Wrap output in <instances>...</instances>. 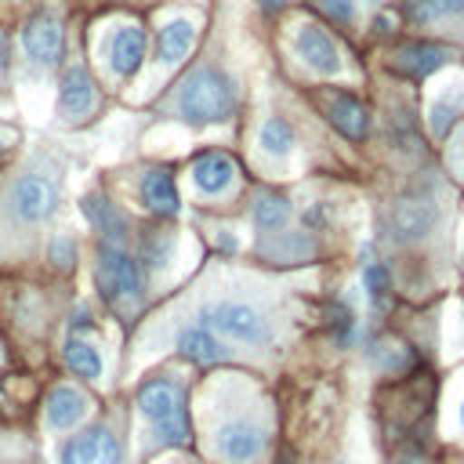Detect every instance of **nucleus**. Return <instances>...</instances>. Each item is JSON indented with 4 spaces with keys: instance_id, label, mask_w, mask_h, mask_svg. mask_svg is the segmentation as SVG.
Returning <instances> with one entry per match:
<instances>
[{
    "instance_id": "f257e3e1",
    "label": "nucleus",
    "mask_w": 464,
    "mask_h": 464,
    "mask_svg": "<svg viewBox=\"0 0 464 464\" xmlns=\"http://www.w3.org/2000/svg\"><path fill=\"white\" fill-rule=\"evenodd\" d=\"M178 116L192 127H207V123H225L236 112V83L214 69V65H199L192 69L181 87H178Z\"/></svg>"
},
{
    "instance_id": "7c9ffc66",
    "label": "nucleus",
    "mask_w": 464,
    "mask_h": 464,
    "mask_svg": "<svg viewBox=\"0 0 464 464\" xmlns=\"http://www.w3.org/2000/svg\"><path fill=\"white\" fill-rule=\"evenodd\" d=\"M257 4H261L265 11H279V7H286L290 0H257Z\"/></svg>"
},
{
    "instance_id": "a211bd4d",
    "label": "nucleus",
    "mask_w": 464,
    "mask_h": 464,
    "mask_svg": "<svg viewBox=\"0 0 464 464\" xmlns=\"http://www.w3.org/2000/svg\"><path fill=\"white\" fill-rule=\"evenodd\" d=\"M446 62H450V51L439 47V44H410V47H402L395 54V65L402 72H410V76H428V72L442 69Z\"/></svg>"
},
{
    "instance_id": "7ed1b4c3",
    "label": "nucleus",
    "mask_w": 464,
    "mask_h": 464,
    "mask_svg": "<svg viewBox=\"0 0 464 464\" xmlns=\"http://www.w3.org/2000/svg\"><path fill=\"white\" fill-rule=\"evenodd\" d=\"M94 276H98V290L109 304H116L120 312H134L145 297V279H141V268L138 261L116 246V243H102L98 246V265H94Z\"/></svg>"
},
{
    "instance_id": "72a5a7b5",
    "label": "nucleus",
    "mask_w": 464,
    "mask_h": 464,
    "mask_svg": "<svg viewBox=\"0 0 464 464\" xmlns=\"http://www.w3.org/2000/svg\"><path fill=\"white\" fill-rule=\"evenodd\" d=\"M370 4H377V0H370Z\"/></svg>"
},
{
    "instance_id": "6ab92c4d",
    "label": "nucleus",
    "mask_w": 464,
    "mask_h": 464,
    "mask_svg": "<svg viewBox=\"0 0 464 464\" xmlns=\"http://www.w3.org/2000/svg\"><path fill=\"white\" fill-rule=\"evenodd\" d=\"M62 355H65V366L72 370V377H80V381H102V352L91 344V341H83V337H69L65 341V348H62Z\"/></svg>"
},
{
    "instance_id": "39448f33",
    "label": "nucleus",
    "mask_w": 464,
    "mask_h": 464,
    "mask_svg": "<svg viewBox=\"0 0 464 464\" xmlns=\"http://www.w3.org/2000/svg\"><path fill=\"white\" fill-rule=\"evenodd\" d=\"M58 207V181L51 174H40V170H29L22 174L11 192H7V210L11 218H18L22 225H40L54 214Z\"/></svg>"
},
{
    "instance_id": "4be33fe9",
    "label": "nucleus",
    "mask_w": 464,
    "mask_h": 464,
    "mask_svg": "<svg viewBox=\"0 0 464 464\" xmlns=\"http://www.w3.org/2000/svg\"><path fill=\"white\" fill-rule=\"evenodd\" d=\"M294 145H297V134H294V127H290L283 116H268V120L261 123V130H257V149H261L265 156L286 160V156L294 152Z\"/></svg>"
},
{
    "instance_id": "cd10ccee",
    "label": "nucleus",
    "mask_w": 464,
    "mask_h": 464,
    "mask_svg": "<svg viewBox=\"0 0 464 464\" xmlns=\"http://www.w3.org/2000/svg\"><path fill=\"white\" fill-rule=\"evenodd\" d=\"M72 254H76L72 239H65V236H62V239H54V261H58V265H69V261H72Z\"/></svg>"
},
{
    "instance_id": "5701e85b",
    "label": "nucleus",
    "mask_w": 464,
    "mask_h": 464,
    "mask_svg": "<svg viewBox=\"0 0 464 464\" xmlns=\"http://www.w3.org/2000/svg\"><path fill=\"white\" fill-rule=\"evenodd\" d=\"M460 109H464V83H453L450 91L435 94V102H431V109H428L431 134H435V138H442V134L450 130V123L460 116Z\"/></svg>"
},
{
    "instance_id": "0eeeda50",
    "label": "nucleus",
    "mask_w": 464,
    "mask_h": 464,
    "mask_svg": "<svg viewBox=\"0 0 464 464\" xmlns=\"http://www.w3.org/2000/svg\"><path fill=\"white\" fill-rule=\"evenodd\" d=\"M294 51H297V58H301L312 72H319V76H341V69H344L341 47H337L334 36H330L326 29H319L315 22H301V25L294 29Z\"/></svg>"
},
{
    "instance_id": "a878e982",
    "label": "nucleus",
    "mask_w": 464,
    "mask_h": 464,
    "mask_svg": "<svg viewBox=\"0 0 464 464\" xmlns=\"http://www.w3.org/2000/svg\"><path fill=\"white\" fill-rule=\"evenodd\" d=\"M362 286H366V294H370L373 301H381L384 290H388V272H384L381 265H366V272H362Z\"/></svg>"
},
{
    "instance_id": "4468645a",
    "label": "nucleus",
    "mask_w": 464,
    "mask_h": 464,
    "mask_svg": "<svg viewBox=\"0 0 464 464\" xmlns=\"http://www.w3.org/2000/svg\"><path fill=\"white\" fill-rule=\"evenodd\" d=\"M232 181H236V163L225 152H207L192 163V185L203 196H221L232 188Z\"/></svg>"
},
{
    "instance_id": "f3484780",
    "label": "nucleus",
    "mask_w": 464,
    "mask_h": 464,
    "mask_svg": "<svg viewBox=\"0 0 464 464\" xmlns=\"http://www.w3.org/2000/svg\"><path fill=\"white\" fill-rule=\"evenodd\" d=\"M330 123L341 130V134H348V138H366V130H370V112H366V105L362 102H355V98H348V94H334L330 98Z\"/></svg>"
},
{
    "instance_id": "9b49d317",
    "label": "nucleus",
    "mask_w": 464,
    "mask_h": 464,
    "mask_svg": "<svg viewBox=\"0 0 464 464\" xmlns=\"http://www.w3.org/2000/svg\"><path fill=\"white\" fill-rule=\"evenodd\" d=\"M98 105V87L94 80L83 72V69H69L62 76V87H58V112L65 120H83L91 116Z\"/></svg>"
},
{
    "instance_id": "dca6fc26",
    "label": "nucleus",
    "mask_w": 464,
    "mask_h": 464,
    "mask_svg": "<svg viewBox=\"0 0 464 464\" xmlns=\"http://www.w3.org/2000/svg\"><path fill=\"white\" fill-rule=\"evenodd\" d=\"M138 196L152 214H178V188L167 170H145Z\"/></svg>"
},
{
    "instance_id": "2eb2a0df",
    "label": "nucleus",
    "mask_w": 464,
    "mask_h": 464,
    "mask_svg": "<svg viewBox=\"0 0 464 464\" xmlns=\"http://www.w3.org/2000/svg\"><path fill=\"white\" fill-rule=\"evenodd\" d=\"M196 44V22L192 18H170L156 36V62L178 65Z\"/></svg>"
},
{
    "instance_id": "aec40b11",
    "label": "nucleus",
    "mask_w": 464,
    "mask_h": 464,
    "mask_svg": "<svg viewBox=\"0 0 464 464\" xmlns=\"http://www.w3.org/2000/svg\"><path fill=\"white\" fill-rule=\"evenodd\" d=\"M178 352L185 355V359H192V362H218L221 355H225V348L218 344V337H214V330H207V326H188V330H181L178 334Z\"/></svg>"
},
{
    "instance_id": "c756f323",
    "label": "nucleus",
    "mask_w": 464,
    "mask_h": 464,
    "mask_svg": "<svg viewBox=\"0 0 464 464\" xmlns=\"http://www.w3.org/2000/svg\"><path fill=\"white\" fill-rule=\"evenodd\" d=\"M11 141H14V134H11V130H4V127H0V156H4V152H7V149H11Z\"/></svg>"
},
{
    "instance_id": "f03ea898",
    "label": "nucleus",
    "mask_w": 464,
    "mask_h": 464,
    "mask_svg": "<svg viewBox=\"0 0 464 464\" xmlns=\"http://www.w3.org/2000/svg\"><path fill=\"white\" fill-rule=\"evenodd\" d=\"M138 413L152 424L156 439L167 446H181L188 442V413H185V399L181 388L170 377H156L149 384L138 388Z\"/></svg>"
},
{
    "instance_id": "20e7f679",
    "label": "nucleus",
    "mask_w": 464,
    "mask_h": 464,
    "mask_svg": "<svg viewBox=\"0 0 464 464\" xmlns=\"http://www.w3.org/2000/svg\"><path fill=\"white\" fill-rule=\"evenodd\" d=\"M199 323L207 330L236 341V344H250V348H261L272 337L268 319L254 304H246V301H218V304L199 312Z\"/></svg>"
},
{
    "instance_id": "ddd939ff",
    "label": "nucleus",
    "mask_w": 464,
    "mask_h": 464,
    "mask_svg": "<svg viewBox=\"0 0 464 464\" xmlns=\"http://www.w3.org/2000/svg\"><path fill=\"white\" fill-rule=\"evenodd\" d=\"M145 58V29L141 25H120L109 40V65L116 76H134Z\"/></svg>"
},
{
    "instance_id": "c85d7f7f",
    "label": "nucleus",
    "mask_w": 464,
    "mask_h": 464,
    "mask_svg": "<svg viewBox=\"0 0 464 464\" xmlns=\"http://www.w3.org/2000/svg\"><path fill=\"white\" fill-rule=\"evenodd\" d=\"M7 58H11V47H7V36L0 33V76L7 72Z\"/></svg>"
},
{
    "instance_id": "6e6552de",
    "label": "nucleus",
    "mask_w": 464,
    "mask_h": 464,
    "mask_svg": "<svg viewBox=\"0 0 464 464\" xmlns=\"http://www.w3.org/2000/svg\"><path fill=\"white\" fill-rule=\"evenodd\" d=\"M214 453L225 464H254L265 453V431L250 420H225L214 431Z\"/></svg>"
},
{
    "instance_id": "1a4fd4ad",
    "label": "nucleus",
    "mask_w": 464,
    "mask_h": 464,
    "mask_svg": "<svg viewBox=\"0 0 464 464\" xmlns=\"http://www.w3.org/2000/svg\"><path fill=\"white\" fill-rule=\"evenodd\" d=\"M62 464H123L120 439L109 428H87L62 446Z\"/></svg>"
},
{
    "instance_id": "2f4dec72",
    "label": "nucleus",
    "mask_w": 464,
    "mask_h": 464,
    "mask_svg": "<svg viewBox=\"0 0 464 464\" xmlns=\"http://www.w3.org/2000/svg\"><path fill=\"white\" fill-rule=\"evenodd\" d=\"M417 4H420V7H431V4H439V7H446L450 0H417Z\"/></svg>"
},
{
    "instance_id": "423d86ee",
    "label": "nucleus",
    "mask_w": 464,
    "mask_h": 464,
    "mask_svg": "<svg viewBox=\"0 0 464 464\" xmlns=\"http://www.w3.org/2000/svg\"><path fill=\"white\" fill-rule=\"evenodd\" d=\"M435 221H439V207L431 196H420V192L399 196L388 210V232L399 243H413V239L428 236L435 228Z\"/></svg>"
},
{
    "instance_id": "9d476101",
    "label": "nucleus",
    "mask_w": 464,
    "mask_h": 464,
    "mask_svg": "<svg viewBox=\"0 0 464 464\" xmlns=\"http://www.w3.org/2000/svg\"><path fill=\"white\" fill-rule=\"evenodd\" d=\"M62 47H65V40H62V25H58L54 14L44 11V14H33L25 22V29H22V51L36 65H58L62 62Z\"/></svg>"
},
{
    "instance_id": "473e14b6",
    "label": "nucleus",
    "mask_w": 464,
    "mask_h": 464,
    "mask_svg": "<svg viewBox=\"0 0 464 464\" xmlns=\"http://www.w3.org/2000/svg\"><path fill=\"white\" fill-rule=\"evenodd\" d=\"M460 428H464V399H460Z\"/></svg>"
},
{
    "instance_id": "f8f14e48",
    "label": "nucleus",
    "mask_w": 464,
    "mask_h": 464,
    "mask_svg": "<svg viewBox=\"0 0 464 464\" xmlns=\"http://www.w3.org/2000/svg\"><path fill=\"white\" fill-rule=\"evenodd\" d=\"M87 410H91V399H87L80 388H72V384H58V388H51V395H47V402H44L47 424H51L54 431H69V428H76V424L87 417Z\"/></svg>"
},
{
    "instance_id": "bb28decb",
    "label": "nucleus",
    "mask_w": 464,
    "mask_h": 464,
    "mask_svg": "<svg viewBox=\"0 0 464 464\" xmlns=\"http://www.w3.org/2000/svg\"><path fill=\"white\" fill-rule=\"evenodd\" d=\"M319 7L334 22H352V14H355V0H319Z\"/></svg>"
},
{
    "instance_id": "412c9836",
    "label": "nucleus",
    "mask_w": 464,
    "mask_h": 464,
    "mask_svg": "<svg viewBox=\"0 0 464 464\" xmlns=\"http://www.w3.org/2000/svg\"><path fill=\"white\" fill-rule=\"evenodd\" d=\"M83 214L91 218V225H94L109 243L127 239V221H123V214H120L109 199H102V196H87V199H83Z\"/></svg>"
},
{
    "instance_id": "b1692460",
    "label": "nucleus",
    "mask_w": 464,
    "mask_h": 464,
    "mask_svg": "<svg viewBox=\"0 0 464 464\" xmlns=\"http://www.w3.org/2000/svg\"><path fill=\"white\" fill-rule=\"evenodd\" d=\"M250 218L261 232H283L286 221H290V203L283 196H272V192H261L250 207Z\"/></svg>"
},
{
    "instance_id": "393cba45",
    "label": "nucleus",
    "mask_w": 464,
    "mask_h": 464,
    "mask_svg": "<svg viewBox=\"0 0 464 464\" xmlns=\"http://www.w3.org/2000/svg\"><path fill=\"white\" fill-rule=\"evenodd\" d=\"M170 254H174V236H152V239H145V261L152 265V268H163V265H170Z\"/></svg>"
}]
</instances>
